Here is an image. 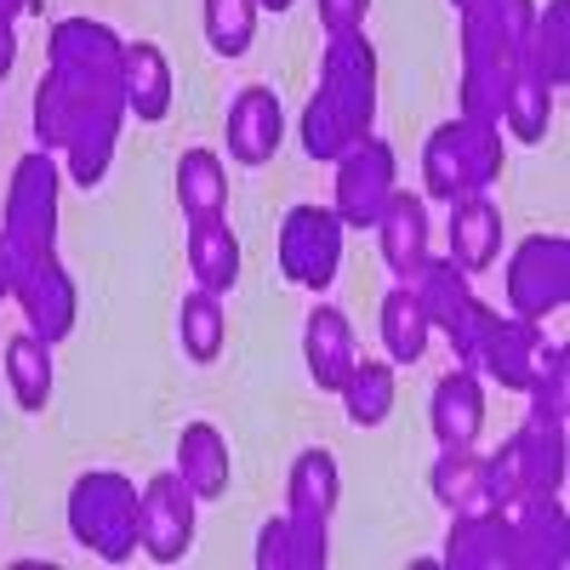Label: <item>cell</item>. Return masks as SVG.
Wrapping results in <instances>:
<instances>
[{
  "instance_id": "obj_1",
  "label": "cell",
  "mask_w": 570,
  "mask_h": 570,
  "mask_svg": "<svg viewBox=\"0 0 570 570\" xmlns=\"http://www.w3.org/2000/svg\"><path fill=\"white\" fill-rule=\"evenodd\" d=\"M564 348L542 337V320H519V314H497V308H473V325L456 348V365L491 376V383L525 394L537 376L559 360Z\"/></svg>"
},
{
  "instance_id": "obj_2",
  "label": "cell",
  "mask_w": 570,
  "mask_h": 570,
  "mask_svg": "<svg viewBox=\"0 0 570 570\" xmlns=\"http://www.w3.org/2000/svg\"><path fill=\"white\" fill-rule=\"evenodd\" d=\"M137 485L115 468H91L69 491V537L104 564H126L137 553Z\"/></svg>"
},
{
  "instance_id": "obj_3",
  "label": "cell",
  "mask_w": 570,
  "mask_h": 570,
  "mask_svg": "<svg viewBox=\"0 0 570 570\" xmlns=\"http://www.w3.org/2000/svg\"><path fill=\"white\" fill-rule=\"evenodd\" d=\"M58 188H63V171L58 160L35 149L12 166V183H7V217H0V234L18 263H35V257H52L58 252Z\"/></svg>"
},
{
  "instance_id": "obj_4",
  "label": "cell",
  "mask_w": 570,
  "mask_h": 570,
  "mask_svg": "<svg viewBox=\"0 0 570 570\" xmlns=\"http://www.w3.org/2000/svg\"><path fill=\"white\" fill-rule=\"evenodd\" d=\"M508 314L548 320L570 303V240L564 234H531L508 257Z\"/></svg>"
},
{
  "instance_id": "obj_5",
  "label": "cell",
  "mask_w": 570,
  "mask_h": 570,
  "mask_svg": "<svg viewBox=\"0 0 570 570\" xmlns=\"http://www.w3.org/2000/svg\"><path fill=\"white\" fill-rule=\"evenodd\" d=\"M491 462V497H513V491H564V422H537L525 416L502 440Z\"/></svg>"
},
{
  "instance_id": "obj_6",
  "label": "cell",
  "mask_w": 570,
  "mask_h": 570,
  "mask_svg": "<svg viewBox=\"0 0 570 570\" xmlns=\"http://www.w3.org/2000/svg\"><path fill=\"white\" fill-rule=\"evenodd\" d=\"M343 217L331 206H292L279 223V274L303 285V292H325L343 268Z\"/></svg>"
},
{
  "instance_id": "obj_7",
  "label": "cell",
  "mask_w": 570,
  "mask_h": 570,
  "mask_svg": "<svg viewBox=\"0 0 570 570\" xmlns=\"http://www.w3.org/2000/svg\"><path fill=\"white\" fill-rule=\"evenodd\" d=\"M400 188V160L383 137H360L337 155V195H331V212L343 217V228H376L383 206Z\"/></svg>"
},
{
  "instance_id": "obj_8",
  "label": "cell",
  "mask_w": 570,
  "mask_h": 570,
  "mask_svg": "<svg viewBox=\"0 0 570 570\" xmlns=\"http://www.w3.org/2000/svg\"><path fill=\"white\" fill-rule=\"evenodd\" d=\"M195 513L200 497L177 480V468L155 473L137 497V553H149L155 564H177L195 548Z\"/></svg>"
},
{
  "instance_id": "obj_9",
  "label": "cell",
  "mask_w": 570,
  "mask_h": 570,
  "mask_svg": "<svg viewBox=\"0 0 570 570\" xmlns=\"http://www.w3.org/2000/svg\"><path fill=\"white\" fill-rule=\"evenodd\" d=\"M320 98L348 120L354 137L376 126V52L365 29L360 35H331L325 58H320Z\"/></svg>"
},
{
  "instance_id": "obj_10",
  "label": "cell",
  "mask_w": 570,
  "mask_h": 570,
  "mask_svg": "<svg viewBox=\"0 0 570 570\" xmlns=\"http://www.w3.org/2000/svg\"><path fill=\"white\" fill-rule=\"evenodd\" d=\"M513 537V570H559L570 559V519L559 491H513L497 502Z\"/></svg>"
},
{
  "instance_id": "obj_11",
  "label": "cell",
  "mask_w": 570,
  "mask_h": 570,
  "mask_svg": "<svg viewBox=\"0 0 570 570\" xmlns=\"http://www.w3.org/2000/svg\"><path fill=\"white\" fill-rule=\"evenodd\" d=\"M12 297H18L29 331H35L40 343H52V348L69 337L75 320H80V292H75L69 268L58 263V252H52V257H35V263H18Z\"/></svg>"
},
{
  "instance_id": "obj_12",
  "label": "cell",
  "mask_w": 570,
  "mask_h": 570,
  "mask_svg": "<svg viewBox=\"0 0 570 570\" xmlns=\"http://www.w3.org/2000/svg\"><path fill=\"white\" fill-rule=\"evenodd\" d=\"M405 285H411L422 320L434 325V331H445V343H451V354H456L462 337H468V325H473V308H480L468 274H462L451 257H422V268H416Z\"/></svg>"
},
{
  "instance_id": "obj_13",
  "label": "cell",
  "mask_w": 570,
  "mask_h": 570,
  "mask_svg": "<svg viewBox=\"0 0 570 570\" xmlns=\"http://www.w3.org/2000/svg\"><path fill=\"white\" fill-rule=\"evenodd\" d=\"M223 137H228V155L240 166H268L285 142V109H279V91L268 86H246L234 91V104L223 115Z\"/></svg>"
},
{
  "instance_id": "obj_14",
  "label": "cell",
  "mask_w": 570,
  "mask_h": 570,
  "mask_svg": "<svg viewBox=\"0 0 570 570\" xmlns=\"http://www.w3.org/2000/svg\"><path fill=\"white\" fill-rule=\"evenodd\" d=\"M428 428H434L440 451H462V445H480V428H485V389H480V371H445L434 394H428Z\"/></svg>"
},
{
  "instance_id": "obj_15",
  "label": "cell",
  "mask_w": 570,
  "mask_h": 570,
  "mask_svg": "<svg viewBox=\"0 0 570 570\" xmlns=\"http://www.w3.org/2000/svg\"><path fill=\"white\" fill-rule=\"evenodd\" d=\"M303 360H308V376H314V389L320 394H337L343 389V376L354 371L360 360V343H354V325L343 308H331L320 303L303 325Z\"/></svg>"
},
{
  "instance_id": "obj_16",
  "label": "cell",
  "mask_w": 570,
  "mask_h": 570,
  "mask_svg": "<svg viewBox=\"0 0 570 570\" xmlns=\"http://www.w3.org/2000/svg\"><path fill=\"white\" fill-rule=\"evenodd\" d=\"M120 98H126V115H137L142 126H160L171 115V63H166V52L155 40H126Z\"/></svg>"
},
{
  "instance_id": "obj_17",
  "label": "cell",
  "mask_w": 570,
  "mask_h": 570,
  "mask_svg": "<svg viewBox=\"0 0 570 570\" xmlns=\"http://www.w3.org/2000/svg\"><path fill=\"white\" fill-rule=\"evenodd\" d=\"M519 80V58L502 46H462V120L502 126L508 86Z\"/></svg>"
},
{
  "instance_id": "obj_18",
  "label": "cell",
  "mask_w": 570,
  "mask_h": 570,
  "mask_svg": "<svg viewBox=\"0 0 570 570\" xmlns=\"http://www.w3.org/2000/svg\"><path fill=\"white\" fill-rule=\"evenodd\" d=\"M440 564H451V570H513L508 519H502L497 508H485V513H456Z\"/></svg>"
},
{
  "instance_id": "obj_19",
  "label": "cell",
  "mask_w": 570,
  "mask_h": 570,
  "mask_svg": "<svg viewBox=\"0 0 570 570\" xmlns=\"http://www.w3.org/2000/svg\"><path fill=\"white\" fill-rule=\"evenodd\" d=\"M331 564V537L320 519L279 513L257 531V570H325Z\"/></svg>"
},
{
  "instance_id": "obj_20",
  "label": "cell",
  "mask_w": 570,
  "mask_h": 570,
  "mask_svg": "<svg viewBox=\"0 0 570 570\" xmlns=\"http://www.w3.org/2000/svg\"><path fill=\"white\" fill-rule=\"evenodd\" d=\"M502 257V212L491 195H462L451 200V263L462 274H485Z\"/></svg>"
},
{
  "instance_id": "obj_21",
  "label": "cell",
  "mask_w": 570,
  "mask_h": 570,
  "mask_svg": "<svg viewBox=\"0 0 570 570\" xmlns=\"http://www.w3.org/2000/svg\"><path fill=\"white\" fill-rule=\"evenodd\" d=\"M428 485H434V502H440L451 519H456V513H485V508H497V497H491V462L473 451V445L440 451L434 473H428Z\"/></svg>"
},
{
  "instance_id": "obj_22",
  "label": "cell",
  "mask_w": 570,
  "mask_h": 570,
  "mask_svg": "<svg viewBox=\"0 0 570 570\" xmlns=\"http://www.w3.org/2000/svg\"><path fill=\"white\" fill-rule=\"evenodd\" d=\"M188 274H195L200 292H212V297L240 285V234L228 228V217L188 223Z\"/></svg>"
},
{
  "instance_id": "obj_23",
  "label": "cell",
  "mask_w": 570,
  "mask_h": 570,
  "mask_svg": "<svg viewBox=\"0 0 570 570\" xmlns=\"http://www.w3.org/2000/svg\"><path fill=\"white\" fill-rule=\"evenodd\" d=\"M519 69L531 80H542L548 91H559L570 80V0H548L531 18L525 52H519Z\"/></svg>"
},
{
  "instance_id": "obj_24",
  "label": "cell",
  "mask_w": 570,
  "mask_h": 570,
  "mask_svg": "<svg viewBox=\"0 0 570 570\" xmlns=\"http://www.w3.org/2000/svg\"><path fill=\"white\" fill-rule=\"evenodd\" d=\"M376 246H383V263L400 279H411L428 257V206L416 195H405V188H394V200L376 217Z\"/></svg>"
},
{
  "instance_id": "obj_25",
  "label": "cell",
  "mask_w": 570,
  "mask_h": 570,
  "mask_svg": "<svg viewBox=\"0 0 570 570\" xmlns=\"http://www.w3.org/2000/svg\"><path fill=\"white\" fill-rule=\"evenodd\" d=\"M537 18V0H468L456 7L462 46H502V52H525V35Z\"/></svg>"
},
{
  "instance_id": "obj_26",
  "label": "cell",
  "mask_w": 570,
  "mask_h": 570,
  "mask_svg": "<svg viewBox=\"0 0 570 570\" xmlns=\"http://www.w3.org/2000/svg\"><path fill=\"white\" fill-rule=\"evenodd\" d=\"M228 440L217 434L212 422H188L177 434V480L195 491L200 502H217L228 491Z\"/></svg>"
},
{
  "instance_id": "obj_27",
  "label": "cell",
  "mask_w": 570,
  "mask_h": 570,
  "mask_svg": "<svg viewBox=\"0 0 570 570\" xmlns=\"http://www.w3.org/2000/svg\"><path fill=\"white\" fill-rule=\"evenodd\" d=\"M337 497H343V473H337V456L325 445L303 451L292 462V480H285V513L297 519H320L331 525V513H337Z\"/></svg>"
},
{
  "instance_id": "obj_28",
  "label": "cell",
  "mask_w": 570,
  "mask_h": 570,
  "mask_svg": "<svg viewBox=\"0 0 570 570\" xmlns=\"http://www.w3.org/2000/svg\"><path fill=\"white\" fill-rule=\"evenodd\" d=\"M177 206H183L188 223L228 217V171L212 149H183V160H177Z\"/></svg>"
},
{
  "instance_id": "obj_29",
  "label": "cell",
  "mask_w": 570,
  "mask_h": 570,
  "mask_svg": "<svg viewBox=\"0 0 570 570\" xmlns=\"http://www.w3.org/2000/svg\"><path fill=\"white\" fill-rule=\"evenodd\" d=\"M343 411L354 428H383L394 400H400V383H394V365L389 360H354V371L343 376Z\"/></svg>"
},
{
  "instance_id": "obj_30",
  "label": "cell",
  "mask_w": 570,
  "mask_h": 570,
  "mask_svg": "<svg viewBox=\"0 0 570 570\" xmlns=\"http://www.w3.org/2000/svg\"><path fill=\"white\" fill-rule=\"evenodd\" d=\"M0 360H7L12 400L23 411H46V400H52V343H40L35 331H23V337H12L0 348Z\"/></svg>"
},
{
  "instance_id": "obj_31",
  "label": "cell",
  "mask_w": 570,
  "mask_h": 570,
  "mask_svg": "<svg viewBox=\"0 0 570 570\" xmlns=\"http://www.w3.org/2000/svg\"><path fill=\"white\" fill-rule=\"evenodd\" d=\"M177 343H183V354L195 360V365H212L223 354V343H228L223 297H212V292H200V285H195V292L177 303Z\"/></svg>"
},
{
  "instance_id": "obj_32",
  "label": "cell",
  "mask_w": 570,
  "mask_h": 570,
  "mask_svg": "<svg viewBox=\"0 0 570 570\" xmlns=\"http://www.w3.org/2000/svg\"><path fill=\"white\" fill-rule=\"evenodd\" d=\"M456 160H462V188H468V195H485L491 183H502V166H508L502 126L456 115Z\"/></svg>"
},
{
  "instance_id": "obj_33",
  "label": "cell",
  "mask_w": 570,
  "mask_h": 570,
  "mask_svg": "<svg viewBox=\"0 0 570 570\" xmlns=\"http://www.w3.org/2000/svg\"><path fill=\"white\" fill-rule=\"evenodd\" d=\"M383 348H389V360L394 365H416L422 354H428V337H434V325L422 320V308H416V297H411V285L400 279L394 292L383 297Z\"/></svg>"
},
{
  "instance_id": "obj_34",
  "label": "cell",
  "mask_w": 570,
  "mask_h": 570,
  "mask_svg": "<svg viewBox=\"0 0 570 570\" xmlns=\"http://www.w3.org/2000/svg\"><path fill=\"white\" fill-rule=\"evenodd\" d=\"M548 120H553V91L542 80H531L525 69H519V80L508 86V104H502V126L508 137L519 142H542L548 137Z\"/></svg>"
},
{
  "instance_id": "obj_35",
  "label": "cell",
  "mask_w": 570,
  "mask_h": 570,
  "mask_svg": "<svg viewBox=\"0 0 570 570\" xmlns=\"http://www.w3.org/2000/svg\"><path fill=\"white\" fill-rule=\"evenodd\" d=\"M257 35V0H206V40L217 58H246Z\"/></svg>"
},
{
  "instance_id": "obj_36",
  "label": "cell",
  "mask_w": 570,
  "mask_h": 570,
  "mask_svg": "<svg viewBox=\"0 0 570 570\" xmlns=\"http://www.w3.org/2000/svg\"><path fill=\"white\" fill-rule=\"evenodd\" d=\"M422 188H428V200H462L468 188H462V160H456V120L434 126V137H428V149H422Z\"/></svg>"
},
{
  "instance_id": "obj_37",
  "label": "cell",
  "mask_w": 570,
  "mask_h": 570,
  "mask_svg": "<svg viewBox=\"0 0 570 570\" xmlns=\"http://www.w3.org/2000/svg\"><path fill=\"white\" fill-rule=\"evenodd\" d=\"M348 142H360V137H354L348 120L314 91L308 109H303V155H308V160H325V166H337V155L348 149Z\"/></svg>"
},
{
  "instance_id": "obj_38",
  "label": "cell",
  "mask_w": 570,
  "mask_h": 570,
  "mask_svg": "<svg viewBox=\"0 0 570 570\" xmlns=\"http://www.w3.org/2000/svg\"><path fill=\"white\" fill-rule=\"evenodd\" d=\"M525 394H531V416H537V422H564V416H570V371H564V354L537 376Z\"/></svg>"
},
{
  "instance_id": "obj_39",
  "label": "cell",
  "mask_w": 570,
  "mask_h": 570,
  "mask_svg": "<svg viewBox=\"0 0 570 570\" xmlns=\"http://www.w3.org/2000/svg\"><path fill=\"white\" fill-rule=\"evenodd\" d=\"M314 7H320V29L325 35H360L371 0H314Z\"/></svg>"
},
{
  "instance_id": "obj_40",
  "label": "cell",
  "mask_w": 570,
  "mask_h": 570,
  "mask_svg": "<svg viewBox=\"0 0 570 570\" xmlns=\"http://www.w3.org/2000/svg\"><path fill=\"white\" fill-rule=\"evenodd\" d=\"M18 69V29H12V18L0 12V80H7Z\"/></svg>"
},
{
  "instance_id": "obj_41",
  "label": "cell",
  "mask_w": 570,
  "mask_h": 570,
  "mask_svg": "<svg viewBox=\"0 0 570 570\" xmlns=\"http://www.w3.org/2000/svg\"><path fill=\"white\" fill-rule=\"evenodd\" d=\"M12 274H18V257H12V246H7V234H0V303L12 297Z\"/></svg>"
},
{
  "instance_id": "obj_42",
  "label": "cell",
  "mask_w": 570,
  "mask_h": 570,
  "mask_svg": "<svg viewBox=\"0 0 570 570\" xmlns=\"http://www.w3.org/2000/svg\"><path fill=\"white\" fill-rule=\"evenodd\" d=\"M0 12H7V18H18V12H35V0H0Z\"/></svg>"
},
{
  "instance_id": "obj_43",
  "label": "cell",
  "mask_w": 570,
  "mask_h": 570,
  "mask_svg": "<svg viewBox=\"0 0 570 570\" xmlns=\"http://www.w3.org/2000/svg\"><path fill=\"white\" fill-rule=\"evenodd\" d=\"M297 0H257V12H292Z\"/></svg>"
},
{
  "instance_id": "obj_44",
  "label": "cell",
  "mask_w": 570,
  "mask_h": 570,
  "mask_svg": "<svg viewBox=\"0 0 570 570\" xmlns=\"http://www.w3.org/2000/svg\"><path fill=\"white\" fill-rule=\"evenodd\" d=\"M451 7H468V0H451Z\"/></svg>"
}]
</instances>
